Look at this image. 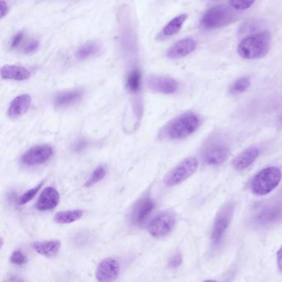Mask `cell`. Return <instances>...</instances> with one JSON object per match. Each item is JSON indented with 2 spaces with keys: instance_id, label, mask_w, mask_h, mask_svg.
<instances>
[{
  "instance_id": "obj_1",
  "label": "cell",
  "mask_w": 282,
  "mask_h": 282,
  "mask_svg": "<svg viewBox=\"0 0 282 282\" xmlns=\"http://www.w3.org/2000/svg\"><path fill=\"white\" fill-rule=\"evenodd\" d=\"M272 47V35L268 32H262L249 36L241 41L237 47V53L243 59L254 60L264 57Z\"/></svg>"
},
{
  "instance_id": "obj_2",
  "label": "cell",
  "mask_w": 282,
  "mask_h": 282,
  "mask_svg": "<svg viewBox=\"0 0 282 282\" xmlns=\"http://www.w3.org/2000/svg\"><path fill=\"white\" fill-rule=\"evenodd\" d=\"M200 125V119L194 113H186L170 122L163 130L169 139H182L194 134Z\"/></svg>"
},
{
  "instance_id": "obj_3",
  "label": "cell",
  "mask_w": 282,
  "mask_h": 282,
  "mask_svg": "<svg viewBox=\"0 0 282 282\" xmlns=\"http://www.w3.org/2000/svg\"><path fill=\"white\" fill-rule=\"evenodd\" d=\"M232 8L224 4H218L209 8L200 20L202 29L214 30L234 23L237 19V13Z\"/></svg>"
},
{
  "instance_id": "obj_4",
  "label": "cell",
  "mask_w": 282,
  "mask_h": 282,
  "mask_svg": "<svg viewBox=\"0 0 282 282\" xmlns=\"http://www.w3.org/2000/svg\"><path fill=\"white\" fill-rule=\"evenodd\" d=\"M282 173L278 167L269 166L258 172L251 182V190L256 195H266L273 191L282 181Z\"/></svg>"
},
{
  "instance_id": "obj_5",
  "label": "cell",
  "mask_w": 282,
  "mask_h": 282,
  "mask_svg": "<svg viewBox=\"0 0 282 282\" xmlns=\"http://www.w3.org/2000/svg\"><path fill=\"white\" fill-rule=\"evenodd\" d=\"M199 161L195 157H187L166 175L164 182L168 187H174L185 182L196 172Z\"/></svg>"
},
{
  "instance_id": "obj_6",
  "label": "cell",
  "mask_w": 282,
  "mask_h": 282,
  "mask_svg": "<svg viewBox=\"0 0 282 282\" xmlns=\"http://www.w3.org/2000/svg\"><path fill=\"white\" fill-rule=\"evenodd\" d=\"M235 213V204L232 202L227 203L222 207L217 214L212 229L211 240L214 244H218L227 232L232 221L233 215Z\"/></svg>"
},
{
  "instance_id": "obj_7",
  "label": "cell",
  "mask_w": 282,
  "mask_h": 282,
  "mask_svg": "<svg viewBox=\"0 0 282 282\" xmlns=\"http://www.w3.org/2000/svg\"><path fill=\"white\" fill-rule=\"evenodd\" d=\"M176 224V215L170 210L157 214L148 225V232L152 237L160 238L172 232Z\"/></svg>"
},
{
  "instance_id": "obj_8",
  "label": "cell",
  "mask_w": 282,
  "mask_h": 282,
  "mask_svg": "<svg viewBox=\"0 0 282 282\" xmlns=\"http://www.w3.org/2000/svg\"><path fill=\"white\" fill-rule=\"evenodd\" d=\"M282 220V202H277L263 207L253 219L255 224L267 227Z\"/></svg>"
},
{
  "instance_id": "obj_9",
  "label": "cell",
  "mask_w": 282,
  "mask_h": 282,
  "mask_svg": "<svg viewBox=\"0 0 282 282\" xmlns=\"http://www.w3.org/2000/svg\"><path fill=\"white\" fill-rule=\"evenodd\" d=\"M146 85L151 91L165 94L176 93L179 89V84L175 79L158 75L149 76L146 81Z\"/></svg>"
},
{
  "instance_id": "obj_10",
  "label": "cell",
  "mask_w": 282,
  "mask_h": 282,
  "mask_svg": "<svg viewBox=\"0 0 282 282\" xmlns=\"http://www.w3.org/2000/svg\"><path fill=\"white\" fill-rule=\"evenodd\" d=\"M52 154V148L47 145L35 146L23 154L22 161L28 166H37L47 161Z\"/></svg>"
},
{
  "instance_id": "obj_11",
  "label": "cell",
  "mask_w": 282,
  "mask_h": 282,
  "mask_svg": "<svg viewBox=\"0 0 282 282\" xmlns=\"http://www.w3.org/2000/svg\"><path fill=\"white\" fill-rule=\"evenodd\" d=\"M120 272L119 262L113 258H106L99 264L96 269V278L99 282H113L118 278Z\"/></svg>"
},
{
  "instance_id": "obj_12",
  "label": "cell",
  "mask_w": 282,
  "mask_h": 282,
  "mask_svg": "<svg viewBox=\"0 0 282 282\" xmlns=\"http://www.w3.org/2000/svg\"><path fill=\"white\" fill-rule=\"evenodd\" d=\"M155 208V202L150 197H143L134 205L131 214L133 224L141 225L148 219Z\"/></svg>"
},
{
  "instance_id": "obj_13",
  "label": "cell",
  "mask_w": 282,
  "mask_h": 282,
  "mask_svg": "<svg viewBox=\"0 0 282 282\" xmlns=\"http://www.w3.org/2000/svg\"><path fill=\"white\" fill-rule=\"evenodd\" d=\"M230 154V150L224 144L211 145L204 152V162L210 166H217L224 163Z\"/></svg>"
},
{
  "instance_id": "obj_14",
  "label": "cell",
  "mask_w": 282,
  "mask_h": 282,
  "mask_svg": "<svg viewBox=\"0 0 282 282\" xmlns=\"http://www.w3.org/2000/svg\"><path fill=\"white\" fill-rule=\"evenodd\" d=\"M196 48V42L191 38H185L175 43L169 49L166 55L169 58L179 59L193 52Z\"/></svg>"
},
{
  "instance_id": "obj_15",
  "label": "cell",
  "mask_w": 282,
  "mask_h": 282,
  "mask_svg": "<svg viewBox=\"0 0 282 282\" xmlns=\"http://www.w3.org/2000/svg\"><path fill=\"white\" fill-rule=\"evenodd\" d=\"M59 199H60V196H59L57 190L53 187H47L42 192L37 202L36 207L38 210H41V211L50 210L57 206Z\"/></svg>"
},
{
  "instance_id": "obj_16",
  "label": "cell",
  "mask_w": 282,
  "mask_h": 282,
  "mask_svg": "<svg viewBox=\"0 0 282 282\" xmlns=\"http://www.w3.org/2000/svg\"><path fill=\"white\" fill-rule=\"evenodd\" d=\"M259 156V149L255 146H251L238 154L233 160V166L237 171H242L251 166Z\"/></svg>"
},
{
  "instance_id": "obj_17",
  "label": "cell",
  "mask_w": 282,
  "mask_h": 282,
  "mask_svg": "<svg viewBox=\"0 0 282 282\" xmlns=\"http://www.w3.org/2000/svg\"><path fill=\"white\" fill-rule=\"evenodd\" d=\"M31 103H32V98L28 94L17 96L11 102L10 105H9L8 116L12 119L23 116V114H26L30 108Z\"/></svg>"
},
{
  "instance_id": "obj_18",
  "label": "cell",
  "mask_w": 282,
  "mask_h": 282,
  "mask_svg": "<svg viewBox=\"0 0 282 282\" xmlns=\"http://www.w3.org/2000/svg\"><path fill=\"white\" fill-rule=\"evenodd\" d=\"M82 96H83V91L79 89L64 91L55 95L54 98V104L57 108H66L79 102L82 98Z\"/></svg>"
},
{
  "instance_id": "obj_19",
  "label": "cell",
  "mask_w": 282,
  "mask_h": 282,
  "mask_svg": "<svg viewBox=\"0 0 282 282\" xmlns=\"http://www.w3.org/2000/svg\"><path fill=\"white\" fill-rule=\"evenodd\" d=\"M1 76L5 80L13 81H26L30 78V71L22 67L14 65H5L1 68Z\"/></svg>"
},
{
  "instance_id": "obj_20",
  "label": "cell",
  "mask_w": 282,
  "mask_h": 282,
  "mask_svg": "<svg viewBox=\"0 0 282 282\" xmlns=\"http://www.w3.org/2000/svg\"><path fill=\"white\" fill-rule=\"evenodd\" d=\"M61 242L58 240H49L44 242H35L33 247V249L35 250L38 254L50 257L57 254L61 248Z\"/></svg>"
},
{
  "instance_id": "obj_21",
  "label": "cell",
  "mask_w": 282,
  "mask_h": 282,
  "mask_svg": "<svg viewBox=\"0 0 282 282\" xmlns=\"http://www.w3.org/2000/svg\"><path fill=\"white\" fill-rule=\"evenodd\" d=\"M187 18H188V14L187 13H182L172 18V20L165 26L163 30L161 31V37L166 38L176 35L181 31L186 21L187 20Z\"/></svg>"
},
{
  "instance_id": "obj_22",
  "label": "cell",
  "mask_w": 282,
  "mask_h": 282,
  "mask_svg": "<svg viewBox=\"0 0 282 282\" xmlns=\"http://www.w3.org/2000/svg\"><path fill=\"white\" fill-rule=\"evenodd\" d=\"M102 49L99 43L97 42H88L81 46L76 52V57L79 61H84L99 54Z\"/></svg>"
},
{
  "instance_id": "obj_23",
  "label": "cell",
  "mask_w": 282,
  "mask_h": 282,
  "mask_svg": "<svg viewBox=\"0 0 282 282\" xmlns=\"http://www.w3.org/2000/svg\"><path fill=\"white\" fill-rule=\"evenodd\" d=\"M84 215L83 210H68V211L59 212L55 215V221L57 224H67L81 219Z\"/></svg>"
},
{
  "instance_id": "obj_24",
  "label": "cell",
  "mask_w": 282,
  "mask_h": 282,
  "mask_svg": "<svg viewBox=\"0 0 282 282\" xmlns=\"http://www.w3.org/2000/svg\"><path fill=\"white\" fill-rule=\"evenodd\" d=\"M141 74L139 69L132 70L127 76L126 88L131 94H138L141 90Z\"/></svg>"
},
{
  "instance_id": "obj_25",
  "label": "cell",
  "mask_w": 282,
  "mask_h": 282,
  "mask_svg": "<svg viewBox=\"0 0 282 282\" xmlns=\"http://www.w3.org/2000/svg\"><path fill=\"white\" fill-rule=\"evenodd\" d=\"M250 79L247 76L237 79L235 83L233 84L230 89V94H239L243 93L249 88Z\"/></svg>"
},
{
  "instance_id": "obj_26",
  "label": "cell",
  "mask_w": 282,
  "mask_h": 282,
  "mask_svg": "<svg viewBox=\"0 0 282 282\" xmlns=\"http://www.w3.org/2000/svg\"><path fill=\"white\" fill-rule=\"evenodd\" d=\"M107 170L104 166H99L92 172L91 177H89L88 181L86 182V187H91L94 185L97 184L101 182L105 177Z\"/></svg>"
},
{
  "instance_id": "obj_27",
  "label": "cell",
  "mask_w": 282,
  "mask_h": 282,
  "mask_svg": "<svg viewBox=\"0 0 282 282\" xmlns=\"http://www.w3.org/2000/svg\"><path fill=\"white\" fill-rule=\"evenodd\" d=\"M254 3L255 0H229L230 7L238 11L248 9Z\"/></svg>"
},
{
  "instance_id": "obj_28",
  "label": "cell",
  "mask_w": 282,
  "mask_h": 282,
  "mask_svg": "<svg viewBox=\"0 0 282 282\" xmlns=\"http://www.w3.org/2000/svg\"><path fill=\"white\" fill-rule=\"evenodd\" d=\"M43 186V182H41L40 184L38 185L37 187H34L33 189H29L28 191L25 192V193L20 197V199L18 200V204H25L28 203V202L31 201V200L34 198L36 194H38V191L40 190Z\"/></svg>"
},
{
  "instance_id": "obj_29",
  "label": "cell",
  "mask_w": 282,
  "mask_h": 282,
  "mask_svg": "<svg viewBox=\"0 0 282 282\" xmlns=\"http://www.w3.org/2000/svg\"><path fill=\"white\" fill-rule=\"evenodd\" d=\"M10 261L13 264L18 265V266H22L25 264L26 259L25 255L20 251H15L11 255Z\"/></svg>"
},
{
  "instance_id": "obj_30",
  "label": "cell",
  "mask_w": 282,
  "mask_h": 282,
  "mask_svg": "<svg viewBox=\"0 0 282 282\" xmlns=\"http://www.w3.org/2000/svg\"><path fill=\"white\" fill-rule=\"evenodd\" d=\"M182 262H183L182 255L180 252H177L169 260L168 267L172 269H177L182 264Z\"/></svg>"
},
{
  "instance_id": "obj_31",
  "label": "cell",
  "mask_w": 282,
  "mask_h": 282,
  "mask_svg": "<svg viewBox=\"0 0 282 282\" xmlns=\"http://www.w3.org/2000/svg\"><path fill=\"white\" fill-rule=\"evenodd\" d=\"M39 47H40V44L38 40H32L23 47V52L28 55L34 54L38 51Z\"/></svg>"
},
{
  "instance_id": "obj_32",
  "label": "cell",
  "mask_w": 282,
  "mask_h": 282,
  "mask_svg": "<svg viewBox=\"0 0 282 282\" xmlns=\"http://www.w3.org/2000/svg\"><path fill=\"white\" fill-rule=\"evenodd\" d=\"M23 39H24L23 32L17 33L11 41V49H15V48L18 47L21 45V43H23Z\"/></svg>"
},
{
  "instance_id": "obj_33",
  "label": "cell",
  "mask_w": 282,
  "mask_h": 282,
  "mask_svg": "<svg viewBox=\"0 0 282 282\" xmlns=\"http://www.w3.org/2000/svg\"><path fill=\"white\" fill-rule=\"evenodd\" d=\"M8 4L4 0H1V18H3L8 13Z\"/></svg>"
},
{
  "instance_id": "obj_34",
  "label": "cell",
  "mask_w": 282,
  "mask_h": 282,
  "mask_svg": "<svg viewBox=\"0 0 282 282\" xmlns=\"http://www.w3.org/2000/svg\"><path fill=\"white\" fill-rule=\"evenodd\" d=\"M277 266L280 271L282 272V247L280 248L277 254Z\"/></svg>"
},
{
  "instance_id": "obj_35",
  "label": "cell",
  "mask_w": 282,
  "mask_h": 282,
  "mask_svg": "<svg viewBox=\"0 0 282 282\" xmlns=\"http://www.w3.org/2000/svg\"><path fill=\"white\" fill-rule=\"evenodd\" d=\"M280 122H281V123H282V116L280 117Z\"/></svg>"
}]
</instances>
